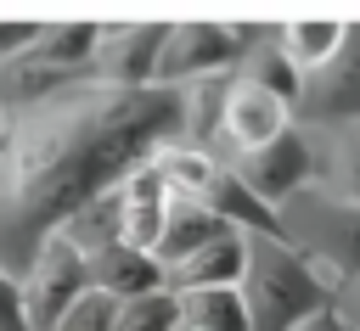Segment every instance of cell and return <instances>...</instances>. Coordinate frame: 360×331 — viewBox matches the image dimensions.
<instances>
[{
	"label": "cell",
	"mask_w": 360,
	"mask_h": 331,
	"mask_svg": "<svg viewBox=\"0 0 360 331\" xmlns=\"http://www.w3.org/2000/svg\"><path fill=\"white\" fill-rule=\"evenodd\" d=\"M6 112L11 157L0 168V269L17 281L56 230L118 191L146 157L186 140V95L169 84L118 90L84 79Z\"/></svg>",
	"instance_id": "obj_1"
},
{
	"label": "cell",
	"mask_w": 360,
	"mask_h": 331,
	"mask_svg": "<svg viewBox=\"0 0 360 331\" xmlns=\"http://www.w3.org/2000/svg\"><path fill=\"white\" fill-rule=\"evenodd\" d=\"M242 303H248V331H298L309 314L332 309L338 292L281 236H248Z\"/></svg>",
	"instance_id": "obj_2"
},
{
	"label": "cell",
	"mask_w": 360,
	"mask_h": 331,
	"mask_svg": "<svg viewBox=\"0 0 360 331\" xmlns=\"http://www.w3.org/2000/svg\"><path fill=\"white\" fill-rule=\"evenodd\" d=\"M281 241L332 286L343 292L360 275V208L304 185L287 208H281Z\"/></svg>",
	"instance_id": "obj_3"
},
{
	"label": "cell",
	"mask_w": 360,
	"mask_h": 331,
	"mask_svg": "<svg viewBox=\"0 0 360 331\" xmlns=\"http://www.w3.org/2000/svg\"><path fill=\"white\" fill-rule=\"evenodd\" d=\"M292 123L309 135L326 129H360V22H349L338 56L315 73H304L298 101H292Z\"/></svg>",
	"instance_id": "obj_4"
},
{
	"label": "cell",
	"mask_w": 360,
	"mask_h": 331,
	"mask_svg": "<svg viewBox=\"0 0 360 331\" xmlns=\"http://www.w3.org/2000/svg\"><path fill=\"white\" fill-rule=\"evenodd\" d=\"M236 67H242V45H236L231 22H208V17L169 22L163 56H158V84L186 90V84H202V79H231Z\"/></svg>",
	"instance_id": "obj_5"
},
{
	"label": "cell",
	"mask_w": 360,
	"mask_h": 331,
	"mask_svg": "<svg viewBox=\"0 0 360 331\" xmlns=\"http://www.w3.org/2000/svg\"><path fill=\"white\" fill-rule=\"evenodd\" d=\"M90 292V258L56 230L39 252H34V264L22 269V309H28V331H51L79 297Z\"/></svg>",
	"instance_id": "obj_6"
},
{
	"label": "cell",
	"mask_w": 360,
	"mask_h": 331,
	"mask_svg": "<svg viewBox=\"0 0 360 331\" xmlns=\"http://www.w3.org/2000/svg\"><path fill=\"white\" fill-rule=\"evenodd\" d=\"M264 208H287L304 185H315V140H309V129H287L281 140H270V146H259V151H242V157H231L225 163Z\"/></svg>",
	"instance_id": "obj_7"
},
{
	"label": "cell",
	"mask_w": 360,
	"mask_h": 331,
	"mask_svg": "<svg viewBox=\"0 0 360 331\" xmlns=\"http://www.w3.org/2000/svg\"><path fill=\"white\" fill-rule=\"evenodd\" d=\"M163 39H169V22H101V45H96L90 79L118 84V90H146V84H158Z\"/></svg>",
	"instance_id": "obj_8"
},
{
	"label": "cell",
	"mask_w": 360,
	"mask_h": 331,
	"mask_svg": "<svg viewBox=\"0 0 360 331\" xmlns=\"http://www.w3.org/2000/svg\"><path fill=\"white\" fill-rule=\"evenodd\" d=\"M287 129H292V101H281V95H270V90H259V84H248V79L231 73L225 112H219V135L231 140V151L236 157L259 151V146L281 140Z\"/></svg>",
	"instance_id": "obj_9"
},
{
	"label": "cell",
	"mask_w": 360,
	"mask_h": 331,
	"mask_svg": "<svg viewBox=\"0 0 360 331\" xmlns=\"http://www.w3.org/2000/svg\"><path fill=\"white\" fill-rule=\"evenodd\" d=\"M169 202L174 191L163 185V174L152 168V157L118 185V241L135 247V252H158L163 241V224H169Z\"/></svg>",
	"instance_id": "obj_10"
},
{
	"label": "cell",
	"mask_w": 360,
	"mask_h": 331,
	"mask_svg": "<svg viewBox=\"0 0 360 331\" xmlns=\"http://www.w3.org/2000/svg\"><path fill=\"white\" fill-rule=\"evenodd\" d=\"M90 258V292L112 297V303H135V297H152V292H169V275L152 252H135L124 241H107Z\"/></svg>",
	"instance_id": "obj_11"
},
{
	"label": "cell",
	"mask_w": 360,
	"mask_h": 331,
	"mask_svg": "<svg viewBox=\"0 0 360 331\" xmlns=\"http://www.w3.org/2000/svg\"><path fill=\"white\" fill-rule=\"evenodd\" d=\"M169 275V292H197V286H242L248 275V236L242 230H225L214 236L208 247H197L191 258H180Z\"/></svg>",
	"instance_id": "obj_12"
},
{
	"label": "cell",
	"mask_w": 360,
	"mask_h": 331,
	"mask_svg": "<svg viewBox=\"0 0 360 331\" xmlns=\"http://www.w3.org/2000/svg\"><path fill=\"white\" fill-rule=\"evenodd\" d=\"M343 34H349V22H332V17H292V22L276 28V45H281V56L292 62V73L304 79V73H315V67H326V62L338 56Z\"/></svg>",
	"instance_id": "obj_13"
},
{
	"label": "cell",
	"mask_w": 360,
	"mask_h": 331,
	"mask_svg": "<svg viewBox=\"0 0 360 331\" xmlns=\"http://www.w3.org/2000/svg\"><path fill=\"white\" fill-rule=\"evenodd\" d=\"M315 191L360 208V129H326L315 146Z\"/></svg>",
	"instance_id": "obj_14"
},
{
	"label": "cell",
	"mask_w": 360,
	"mask_h": 331,
	"mask_svg": "<svg viewBox=\"0 0 360 331\" xmlns=\"http://www.w3.org/2000/svg\"><path fill=\"white\" fill-rule=\"evenodd\" d=\"M225 230H231V224H219V219H214L202 202H191V196H174V202H169L163 241H158V252H152V258H158L163 269H174L180 258H191L197 247H208V241H214V236H225Z\"/></svg>",
	"instance_id": "obj_15"
},
{
	"label": "cell",
	"mask_w": 360,
	"mask_h": 331,
	"mask_svg": "<svg viewBox=\"0 0 360 331\" xmlns=\"http://www.w3.org/2000/svg\"><path fill=\"white\" fill-rule=\"evenodd\" d=\"M174 303H180V331H248L242 286H197V292H174Z\"/></svg>",
	"instance_id": "obj_16"
},
{
	"label": "cell",
	"mask_w": 360,
	"mask_h": 331,
	"mask_svg": "<svg viewBox=\"0 0 360 331\" xmlns=\"http://www.w3.org/2000/svg\"><path fill=\"white\" fill-rule=\"evenodd\" d=\"M281 28V22H276ZM236 79H248V84H259V90H270V95H281V101H298V73H292V62L281 56V45H276V34L270 39H259L248 56H242V67H236Z\"/></svg>",
	"instance_id": "obj_17"
},
{
	"label": "cell",
	"mask_w": 360,
	"mask_h": 331,
	"mask_svg": "<svg viewBox=\"0 0 360 331\" xmlns=\"http://www.w3.org/2000/svg\"><path fill=\"white\" fill-rule=\"evenodd\" d=\"M112 331H180V303L174 292H152L135 303H118V325Z\"/></svg>",
	"instance_id": "obj_18"
},
{
	"label": "cell",
	"mask_w": 360,
	"mask_h": 331,
	"mask_svg": "<svg viewBox=\"0 0 360 331\" xmlns=\"http://www.w3.org/2000/svg\"><path fill=\"white\" fill-rule=\"evenodd\" d=\"M112 325H118V303L101 297V292H84V297H79L51 331H112Z\"/></svg>",
	"instance_id": "obj_19"
},
{
	"label": "cell",
	"mask_w": 360,
	"mask_h": 331,
	"mask_svg": "<svg viewBox=\"0 0 360 331\" xmlns=\"http://www.w3.org/2000/svg\"><path fill=\"white\" fill-rule=\"evenodd\" d=\"M0 331H28V309H22V281L0 269Z\"/></svg>",
	"instance_id": "obj_20"
},
{
	"label": "cell",
	"mask_w": 360,
	"mask_h": 331,
	"mask_svg": "<svg viewBox=\"0 0 360 331\" xmlns=\"http://www.w3.org/2000/svg\"><path fill=\"white\" fill-rule=\"evenodd\" d=\"M45 34V22H0V62H17L22 50H34Z\"/></svg>",
	"instance_id": "obj_21"
},
{
	"label": "cell",
	"mask_w": 360,
	"mask_h": 331,
	"mask_svg": "<svg viewBox=\"0 0 360 331\" xmlns=\"http://www.w3.org/2000/svg\"><path fill=\"white\" fill-rule=\"evenodd\" d=\"M298 331H354V325H349V320H343V309L332 303V309H321V314H309V320H304Z\"/></svg>",
	"instance_id": "obj_22"
},
{
	"label": "cell",
	"mask_w": 360,
	"mask_h": 331,
	"mask_svg": "<svg viewBox=\"0 0 360 331\" xmlns=\"http://www.w3.org/2000/svg\"><path fill=\"white\" fill-rule=\"evenodd\" d=\"M343 292H349V303H338V309H343V320H349V325L360 331V275H354V281H349Z\"/></svg>",
	"instance_id": "obj_23"
},
{
	"label": "cell",
	"mask_w": 360,
	"mask_h": 331,
	"mask_svg": "<svg viewBox=\"0 0 360 331\" xmlns=\"http://www.w3.org/2000/svg\"><path fill=\"white\" fill-rule=\"evenodd\" d=\"M6 157H11V112L0 107V168H6Z\"/></svg>",
	"instance_id": "obj_24"
},
{
	"label": "cell",
	"mask_w": 360,
	"mask_h": 331,
	"mask_svg": "<svg viewBox=\"0 0 360 331\" xmlns=\"http://www.w3.org/2000/svg\"><path fill=\"white\" fill-rule=\"evenodd\" d=\"M0 191H6V180H0Z\"/></svg>",
	"instance_id": "obj_25"
}]
</instances>
